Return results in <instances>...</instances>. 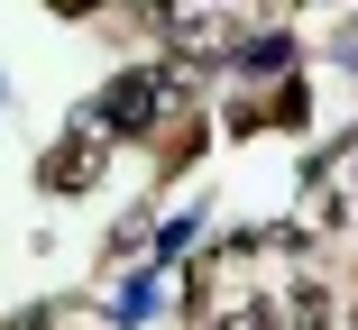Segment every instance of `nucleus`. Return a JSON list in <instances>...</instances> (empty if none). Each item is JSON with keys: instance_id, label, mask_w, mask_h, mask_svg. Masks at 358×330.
<instances>
[{"instance_id": "f257e3e1", "label": "nucleus", "mask_w": 358, "mask_h": 330, "mask_svg": "<svg viewBox=\"0 0 358 330\" xmlns=\"http://www.w3.org/2000/svg\"><path fill=\"white\" fill-rule=\"evenodd\" d=\"M157 119H166V83L157 74H120L101 92V138H148Z\"/></svg>"}, {"instance_id": "f03ea898", "label": "nucleus", "mask_w": 358, "mask_h": 330, "mask_svg": "<svg viewBox=\"0 0 358 330\" xmlns=\"http://www.w3.org/2000/svg\"><path fill=\"white\" fill-rule=\"evenodd\" d=\"M37 183H46V193H92V183H101V128H83V138H64V147H46Z\"/></svg>"}, {"instance_id": "7ed1b4c3", "label": "nucleus", "mask_w": 358, "mask_h": 330, "mask_svg": "<svg viewBox=\"0 0 358 330\" xmlns=\"http://www.w3.org/2000/svg\"><path fill=\"white\" fill-rule=\"evenodd\" d=\"M285 330H331V294L322 285H294V294H285Z\"/></svg>"}, {"instance_id": "20e7f679", "label": "nucleus", "mask_w": 358, "mask_h": 330, "mask_svg": "<svg viewBox=\"0 0 358 330\" xmlns=\"http://www.w3.org/2000/svg\"><path fill=\"white\" fill-rule=\"evenodd\" d=\"M211 330H285V312H266V303H239L230 321H211Z\"/></svg>"}, {"instance_id": "39448f33", "label": "nucleus", "mask_w": 358, "mask_h": 330, "mask_svg": "<svg viewBox=\"0 0 358 330\" xmlns=\"http://www.w3.org/2000/svg\"><path fill=\"white\" fill-rule=\"evenodd\" d=\"M340 165H349V183H358V138H349V156H340Z\"/></svg>"}]
</instances>
